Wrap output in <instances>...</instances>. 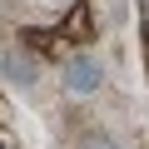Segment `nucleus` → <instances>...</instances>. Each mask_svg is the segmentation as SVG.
I'll list each match as a JSON object with an SVG mask.
<instances>
[{
    "mask_svg": "<svg viewBox=\"0 0 149 149\" xmlns=\"http://www.w3.org/2000/svg\"><path fill=\"white\" fill-rule=\"evenodd\" d=\"M0 149H15V144H10V134H5V139H0Z\"/></svg>",
    "mask_w": 149,
    "mask_h": 149,
    "instance_id": "2",
    "label": "nucleus"
},
{
    "mask_svg": "<svg viewBox=\"0 0 149 149\" xmlns=\"http://www.w3.org/2000/svg\"><path fill=\"white\" fill-rule=\"evenodd\" d=\"M45 5H70V0H45Z\"/></svg>",
    "mask_w": 149,
    "mask_h": 149,
    "instance_id": "3",
    "label": "nucleus"
},
{
    "mask_svg": "<svg viewBox=\"0 0 149 149\" xmlns=\"http://www.w3.org/2000/svg\"><path fill=\"white\" fill-rule=\"evenodd\" d=\"M100 80H104V70H100L95 60H74V65H70V74H65V85H70L74 95H95V90H100Z\"/></svg>",
    "mask_w": 149,
    "mask_h": 149,
    "instance_id": "1",
    "label": "nucleus"
}]
</instances>
